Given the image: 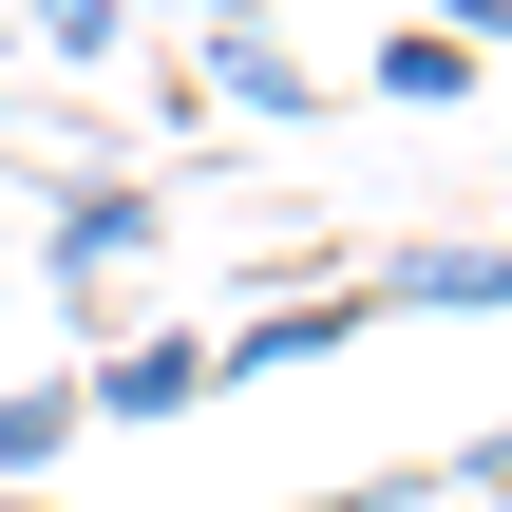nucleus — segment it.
Listing matches in <instances>:
<instances>
[{"mask_svg": "<svg viewBox=\"0 0 512 512\" xmlns=\"http://www.w3.org/2000/svg\"><path fill=\"white\" fill-rule=\"evenodd\" d=\"M418 19H437V38H475V57L512 38V0H418Z\"/></svg>", "mask_w": 512, "mask_h": 512, "instance_id": "obj_10", "label": "nucleus"}, {"mask_svg": "<svg viewBox=\"0 0 512 512\" xmlns=\"http://www.w3.org/2000/svg\"><path fill=\"white\" fill-rule=\"evenodd\" d=\"M0 19H38V57H95V76H114V38H133V0H0Z\"/></svg>", "mask_w": 512, "mask_h": 512, "instance_id": "obj_8", "label": "nucleus"}, {"mask_svg": "<svg viewBox=\"0 0 512 512\" xmlns=\"http://www.w3.org/2000/svg\"><path fill=\"white\" fill-rule=\"evenodd\" d=\"M76 437H95V418H76V380H0V494H19V475H57Z\"/></svg>", "mask_w": 512, "mask_h": 512, "instance_id": "obj_7", "label": "nucleus"}, {"mask_svg": "<svg viewBox=\"0 0 512 512\" xmlns=\"http://www.w3.org/2000/svg\"><path fill=\"white\" fill-rule=\"evenodd\" d=\"M380 304L361 285H285V304H247V323H209V380H304V361H342Z\"/></svg>", "mask_w": 512, "mask_h": 512, "instance_id": "obj_1", "label": "nucleus"}, {"mask_svg": "<svg viewBox=\"0 0 512 512\" xmlns=\"http://www.w3.org/2000/svg\"><path fill=\"white\" fill-rule=\"evenodd\" d=\"M209 95H228V114H266V133H285V114H323V76L266 38V0H228V19H209Z\"/></svg>", "mask_w": 512, "mask_h": 512, "instance_id": "obj_4", "label": "nucleus"}, {"mask_svg": "<svg viewBox=\"0 0 512 512\" xmlns=\"http://www.w3.org/2000/svg\"><path fill=\"white\" fill-rule=\"evenodd\" d=\"M152 228H171L152 190H114V171H76V190H57V228H38V266H57V285H95V266H133Z\"/></svg>", "mask_w": 512, "mask_h": 512, "instance_id": "obj_5", "label": "nucleus"}, {"mask_svg": "<svg viewBox=\"0 0 512 512\" xmlns=\"http://www.w3.org/2000/svg\"><path fill=\"white\" fill-rule=\"evenodd\" d=\"M361 76H380L399 114H456V95H475V38H437V19H399V38H380Z\"/></svg>", "mask_w": 512, "mask_h": 512, "instance_id": "obj_6", "label": "nucleus"}, {"mask_svg": "<svg viewBox=\"0 0 512 512\" xmlns=\"http://www.w3.org/2000/svg\"><path fill=\"white\" fill-rule=\"evenodd\" d=\"M437 475H361V494H285V512H418Z\"/></svg>", "mask_w": 512, "mask_h": 512, "instance_id": "obj_9", "label": "nucleus"}, {"mask_svg": "<svg viewBox=\"0 0 512 512\" xmlns=\"http://www.w3.org/2000/svg\"><path fill=\"white\" fill-rule=\"evenodd\" d=\"M190 399H209V323H190V342H95V361H76V418H95V437H152V418H190Z\"/></svg>", "mask_w": 512, "mask_h": 512, "instance_id": "obj_2", "label": "nucleus"}, {"mask_svg": "<svg viewBox=\"0 0 512 512\" xmlns=\"http://www.w3.org/2000/svg\"><path fill=\"white\" fill-rule=\"evenodd\" d=\"M361 304H418V323H512V228H456V247H399Z\"/></svg>", "mask_w": 512, "mask_h": 512, "instance_id": "obj_3", "label": "nucleus"}, {"mask_svg": "<svg viewBox=\"0 0 512 512\" xmlns=\"http://www.w3.org/2000/svg\"><path fill=\"white\" fill-rule=\"evenodd\" d=\"M0 512H38V494H0Z\"/></svg>", "mask_w": 512, "mask_h": 512, "instance_id": "obj_11", "label": "nucleus"}]
</instances>
